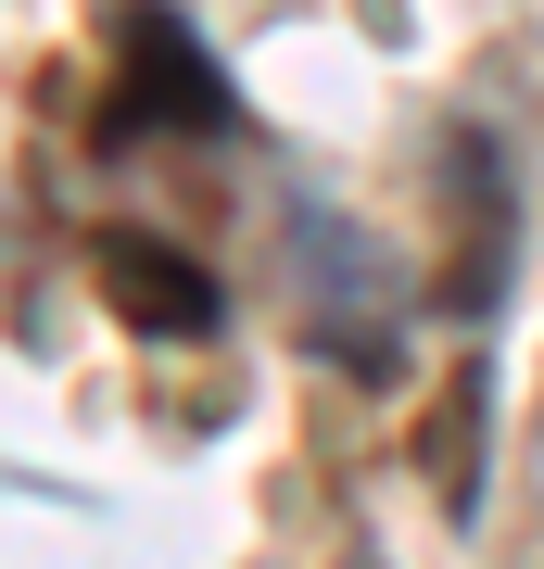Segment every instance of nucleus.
<instances>
[{
	"label": "nucleus",
	"mask_w": 544,
	"mask_h": 569,
	"mask_svg": "<svg viewBox=\"0 0 544 569\" xmlns=\"http://www.w3.org/2000/svg\"><path fill=\"white\" fill-rule=\"evenodd\" d=\"M127 77H115V140H140V127H228V77L202 63V39L178 13H127L115 26Z\"/></svg>",
	"instance_id": "obj_1"
},
{
	"label": "nucleus",
	"mask_w": 544,
	"mask_h": 569,
	"mask_svg": "<svg viewBox=\"0 0 544 569\" xmlns=\"http://www.w3.org/2000/svg\"><path fill=\"white\" fill-rule=\"evenodd\" d=\"M101 305H115L127 329H202L216 317V279H202L190 253L140 241V228H115V241H101Z\"/></svg>",
	"instance_id": "obj_2"
}]
</instances>
